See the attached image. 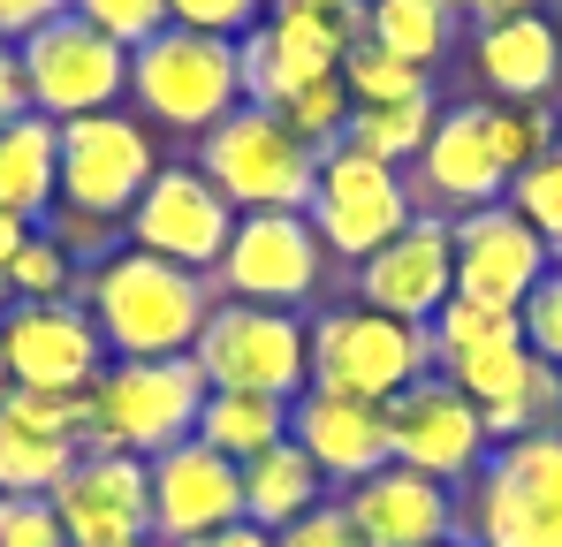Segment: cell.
I'll use <instances>...</instances> for the list:
<instances>
[{
    "mask_svg": "<svg viewBox=\"0 0 562 547\" xmlns=\"http://www.w3.org/2000/svg\"><path fill=\"white\" fill-rule=\"evenodd\" d=\"M517 327H525V350L562 372V259L540 274V289L517 304Z\"/></svg>",
    "mask_w": 562,
    "mask_h": 547,
    "instance_id": "74e56055",
    "label": "cell"
},
{
    "mask_svg": "<svg viewBox=\"0 0 562 547\" xmlns=\"http://www.w3.org/2000/svg\"><path fill=\"white\" fill-rule=\"evenodd\" d=\"M449 297H457V228L441 213H411V228L358 267V304L411 320V327H434Z\"/></svg>",
    "mask_w": 562,
    "mask_h": 547,
    "instance_id": "e0dca14e",
    "label": "cell"
},
{
    "mask_svg": "<svg viewBox=\"0 0 562 547\" xmlns=\"http://www.w3.org/2000/svg\"><path fill=\"white\" fill-rule=\"evenodd\" d=\"M434 372L441 380H457L479 411H494V403H509L525 380H532V350H525V327H517V312H502V304H479V297H449L441 312H434Z\"/></svg>",
    "mask_w": 562,
    "mask_h": 547,
    "instance_id": "9a60e30c",
    "label": "cell"
},
{
    "mask_svg": "<svg viewBox=\"0 0 562 547\" xmlns=\"http://www.w3.org/2000/svg\"><path fill=\"white\" fill-rule=\"evenodd\" d=\"M183 547H274V533H259V525H221V533H198V540H183Z\"/></svg>",
    "mask_w": 562,
    "mask_h": 547,
    "instance_id": "bcb514c9",
    "label": "cell"
},
{
    "mask_svg": "<svg viewBox=\"0 0 562 547\" xmlns=\"http://www.w3.org/2000/svg\"><path fill=\"white\" fill-rule=\"evenodd\" d=\"M274 114L312 145V153H327V145H342V130H350V91H342V77H319V85L289 91Z\"/></svg>",
    "mask_w": 562,
    "mask_h": 547,
    "instance_id": "d590c367",
    "label": "cell"
},
{
    "mask_svg": "<svg viewBox=\"0 0 562 547\" xmlns=\"http://www.w3.org/2000/svg\"><path fill=\"white\" fill-rule=\"evenodd\" d=\"M0 403H8V365H0Z\"/></svg>",
    "mask_w": 562,
    "mask_h": 547,
    "instance_id": "c3c4849f",
    "label": "cell"
},
{
    "mask_svg": "<svg viewBox=\"0 0 562 547\" xmlns=\"http://www.w3.org/2000/svg\"><path fill=\"white\" fill-rule=\"evenodd\" d=\"M502 205H509L548 252H562V145H555V153H540L525 176H509V198H502Z\"/></svg>",
    "mask_w": 562,
    "mask_h": 547,
    "instance_id": "e575fe53",
    "label": "cell"
},
{
    "mask_svg": "<svg viewBox=\"0 0 562 547\" xmlns=\"http://www.w3.org/2000/svg\"><path fill=\"white\" fill-rule=\"evenodd\" d=\"M0 365H8V388L85 395L114 358L99 343L92 312L77 297H54V304H8L0 312Z\"/></svg>",
    "mask_w": 562,
    "mask_h": 547,
    "instance_id": "4fadbf2b",
    "label": "cell"
},
{
    "mask_svg": "<svg viewBox=\"0 0 562 547\" xmlns=\"http://www.w3.org/2000/svg\"><path fill=\"white\" fill-rule=\"evenodd\" d=\"M69 8H77V0H0V38H8V46H23L31 31H46V23H54V15H69Z\"/></svg>",
    "mask_w": 562,
    "mask_h": 547,
    "instance_id": "b9f144b4",
    "label": "cell"
},
{
    "mask_svg": "<svg viewBox=\"0 0 562 547\" xmlns=\"http://www.w3.org/2000/svg\"><path fill=\"white\" fill-rule=\"evenodd\" d=\"M342 517L358 525L366 547H449L457 540V487L411 471V464H380L373 479L335 494Z\"/></svg>",
    "mask_w": 562,
    "mask_h": 547,
    "instance_id": "7402d4cb",
    "label": "cell"
},
{
    "mask_svg": "<svg viewBox=\"0 0 562 547\" xmlns=\"http://www.w3.org/2000/svg\"><path fill=\"white\" fill-rule=\"evenodd\" d=\"M457 0H366V38L411 69H434L457 46Z\"/></svg>",
    "mask_w": 562,
    "mask_h": 547,
    "instance_id": "f1b7e54d",
    "label": "cell"
},
{
    "mask_svg": "<svg viewBox=\"0 0 562 547\" xmlns=\"http://www.w3.org/2000/svg\"><path fill=\"white\" fill-rule=\"evenodd\" d=\"M274 547H366V540H358V525L342 517V502L327 494L319 510H304L296 525H281V533H274Z\"/></svg>",
    "mask_w": 562,
    "mask_h": 547,
    "instance_id": "60d3db41",
    "label": "cell"
},
{
    "mask_svg": "<svg viewBox=\"0 0 562 547\" xmlns=\"http://www.w3.org/2000/svg\"><path fill=\"white\" fill-rule=\"evenodd\" d=\"M457 297H479V304H502L517 312L540 274L555 267V252L509 213V205H479V213H457Z\"/></svg>",
    "mask_w": 562,
    "mask_h": 547,
    "instance_id": "603a6c76",
    "label": "cell"
},
{
    "mask_svg": "<svg viewBox=\"0 0 562 547\" xmlns=\"http://www.w3.org/2000/svg\"><path fill=\"white\" fill-rule=\"evenodd\" d=\"M464 547H562V426L494 449L457 487Z\"/></svg>",
    "mask_w": 562,
    "mask_h": 547,
    "instance_id": "7a4b0ae2",
    "label": "cell"
},
{
    "mask_svg": "<svg viewBox=\"0 0 562 547\" xmlns=\"http://www.w3.org/2000/svg\"><path fill=\"white\" fill-rule=\"evenodd\" d=\"M449 547H464V540H449Z\"/></svg>",
    "mask_w": 562,
    "mask_h": 547,
    "instance_id": "f907efd6",
    "label": "cell"
},
{
    "mask_svg": "<svg viewBox=\"0 0 562 547\" xmlns=\"http://www.w3.org/2000/svg\"><path fill=\"white\" fill-rule=\"evenodd\" d=\"M92 418H85V449H114L153 464L160 449H176L198 434L205 411V372L190 358H114L92 380Z\"/></svg>",
    "mask_w": 562,
    "mask_h": 547,
    "instance_id": "277c9868",
    "label": "cell"
},
{
    "mask_svg": "<svg viewBox=\"0 0 562 547\" xmlns=\"http://www.w3.org/2000/svg\"><path fill=\"white\" fill-rule=\"evenodd\" d=\"M130 107L145 130H176L205 137L213 122H228L244 107V69H236V38H205V31H160L130 54Z\"/></svg>",
    "mask_w": 562,
    "mask_h": 547,
    "instance_id": "3957f363",
    "label": "cell"
},
{
    "mask_svg": "<svg viewBox=\"0 0 562 547\" xmlns=\"http://www.w3.org/2000/svg\"><path fill=\"white\" fill-rule=\"evenodd\" d=\"M198 442L213 456H228V464H251L274 442H289V403L281 395H244V388H205Z\"/></svg>",
    "mask_w": 562,
    "mask_h": 547,
    "instance_id": "83f0119b",
    "label": "cell"
},
{
    "mask_svg": "<svg viewBox=\"0 0 562 547\" xmlns=\"http://www.w3.org/2000/svg\"><path fill=\"white\" fill-rule=\"evenodd\" d=\"M236 471H244V525H259V533H281V525H296L304 510L327 502V479L312 471V456L296 442H274L267 456H251Z\"/></svg>",
    "mask_w": 562,
    "mask_h": 547,
    "instance_id": "4316f807",
    "label": "cell"
},
{
    "mask_svg": "<svg viewBox=\"0 0 562 547\" xmlns=\"http://www.w3.org/2000/svg\"><path fill=\"white\" fill-rule=\"evenodd\" d=\"M190 365L205 372V388H244V395H281L296 403L312 388V335L304 312H274V304H213Z\"/></svg>",
    "mask_w": 562,
    "mask_h": 547,
    "instance_id": "52a82bcc",
    "label": "cell"
},
{
    "mask_svg": "<svg viewBox=\"0 0 562 547\" xmlns=\"http://www.w3.org/2000/svg\"><path fill=\"white\" fill-rule=\"evenodd\" d=\"M411 176V205L418 213H479V205H502L509 198V168L494 153V130H486V99H464V107H441L426 153L403 168Z\"/></svg>",
    "mask_w": 562,
    "mask_h": 547,
    "instance_id": "2e32d148",
    "label": "cell"
},
{
    "mask_svg": "<svg viewBox=\"0 0 562 547\" xmlns=\"http://www.w3.org/2000/svg\"><path fill=\"white\" fill-rule=\"evenodd\" d=\"M85 395L8 388V403H0V494H54L69 479V464L85 456V418H92Z\"/></svg>",
    "mask_w": 562,
    "mask_h": 547,
    "instance_id": "d6986e66",
    "label": "cell"
},
{
    "mask_svg": "<svg viewBox=\"0 0 562 547\" xmlns=\"http://www.w3.org/2000/svg\"><path fill=\"white\" fill-rule=\"evenodd\" d=\"M319 281H327V244L312 236L304 213H236V236L213 267V297L304 312L319 297Z\"/></svg>",
    "mask_w": 562,
    "mask_h": 547,
    "instance_id": "8fae6325",
    "label": "cell"
},
{
    "mask_svg": "<svg viewBox=\"0 0 562 547\" xmlns=\"http://www.w3.org/2000/svg\"><path fill=\"white\" fill-rule=\"evenodd\" d=\"M366 38V23H319V15H267L259 31L236 38V69L251 107H281L289 91L342 77V54Z\"/></svg>",
    "mask_w": 562,
    "mask_h": 547,
    "instance_id": "ffe728a7",
    "label": "cell"
},
{
    "mask_svg": "<svg viewBox=\"0 0 562 547\" xmlns=\"http://www.w3.org/2000/svg\"><path fill=\"white\" fill-rule=\"evenodd\" d=\"M69 547H122L153 540V494H145V464L114 449H85L69 464V479L46 494Z\"/></svg>",
    "mask_w": 562,
    "mask_h": 547,
    "instance_id": "44dd1931",
    "label": "cell"
},
{
    "mask_svg": "<svg viewBox=\"0 0 562 547\" xmlns=\"http://www.w3.org/2000/svg\"><path fill=\"white\" fill-rule=\"evenodd\" d=\"M555 259H562V252H555Z\"/></svg>",
    "mask_w": 562,
    "mask_h": 547,
    "instance_id": "816d5d0a",
    "label": "cell"
},
{
    "mask_svg": "<svg viewBox=\"0 0 562 547\" xmlns=\"http://www.w3.org/2000/svg\"><path fill=\"white\" fill-rule=\"evenodd\" d=\"M228 236H236V205L198 176L190 160H160V176L145 182V198H137L130 221H122V244H130V252H153V259L190 267V274L221 267Z\"/></svg>",
    "mask_w": 562,
    "mask_h": 547,
    "instance_id": "7c38bea8",
    "label": "cell"
},
{
    "mask_svg": "<svg viewBox=\"0 0 562 547\" xmlns=\"http://www.w3.org/2000/svg\"><path fill=\"white\" fill-rule=\"evenodd\" d=\"M267 15H319V23H366V0H274Z\"/></svg>",
    "mask_w": 562,
    "mask_h": 547,
    "instance_id": "7bdbcfd3",
    "label": "cell"
},
{
    "mask_svg": "<svg viewBox=\"0 0 562 547\" xmlns=\"http://www.w3.org/2000/svg\"><path fill=\"white\" fill-rule=\"evenodd\" d=\"M69 15H85L99 38H114L122 54H137L145 38H160V31H168V0H77Z\"/></svg>",
    "mask_w": 562,
    "mask_h": 547,
    "instance_id": "8d00e7d4",
    "label": "cell"
},
{
    "mask_svg": "<svg viewBox=\"0 0 562 547\" xmlns=\"http://www.w3.org/2000/svg\"><path fill=\"white\" fill-rule=\"evenodd\" d=\"M23 114V54L0 38V122H15Z\"/></svg>",
    "mask_w": 562,
    "mask_h": 547,
    "instance_id": "ee69618b",
    "label": "cell"
},
{
    "mask_svg": "<svg viewBox=\"0 0 562 547\" xmlns=\"http://www.w3.org/2000/svg\"><path fill=\"white\" fill-rule=\"evenodd\" d=\"M190 168L213 182L236 213H304L312 182H319V153L281 122L274 107H236L228 122H213L190 153Z\"/></svg>",
    "mask_w": 562,
    "mask_h": 547,
    "instance_id": "5b68a950",
    "label": "cell"
},
{
    "mask_svg": "<svg viewBox=\"0 0 562 547\" xmlns=\"http://www.w3.org/2000/svg\"><path fill=\"white\" fill-rule=\"evenodd\" d=\"M434 122H441V99H434V91L395 99V107H350L342 145H350V153H366V160H387V168H411V160L426 153Z\"/></svg>",
    "mask_w": 562,
    "mask_h": 547,
    "instance_id": "f546056e",
    "label": "cell"
},
{
    "mask_svg": "<svg viewBox=\"0 0 562 547\" xmlns=\"http://www.w3.org/2000/svg\"><path fill=\"white\" fill-rule=\"evenodd\" d=\"M312 335V388L327 395H358V403H395L411 380L434 372V335L411 320H387L373 304H327L319 320H304Z\"/></svg>",
    "mask_w": 562,
    "mask_h": 547,
    "instance_id": "8992f818",
    "label": "cell"
},
{
    "mask_svg": "<svg viewBox=\"0 0 562 547\" xmlns=\"http://www.w3.org/2000/svg\"><path fill=\"white\" fill-rule=\"evenodd\" d=\"M8 289H15V304H54V297L85 289V267L69 259V244L54 228H31L23 252H15V267H8Z\"/></svg>",
    "mask_w": 562,
    "mask_h": 547,
    "instance_id": "d6a6232c",
    "label": "cell"
},
{
    "mask_svg": "<svg viewBox=\"0 0 562 547\" xmlns=\"http://www.w3.org/2000/svg\"><path fill=\"white\" fill-rule=\"evenodd\" d=\"M54 205H61V122L23 107L15 122H0V213L38 228Z\"/></svg>",
    "mask_w": 562,
    "mask_h": 547,
    "instance_id": "484cf974",
    "label": "cell"
},
{
    "mask_svg": "<svg viewBox=\"0 0 562 547\" xmlns=\"http://www.w3.org/2000/svg\"><path fill=\"white\" fill-rule=\"evenodd\" d=\"M15 54H23V107L46 122H85L130 99V54L99 38L85 15H54Z\"/></svg>",
    "mask_w": 562,
    "mask_h": 547,
    "instance_id": "30bf717a",
    "label": "cell"
},
{
    "mask_svg": "<svg viewBox=\"0 0 562 547\" xmlns=\"http://www.w3.org/2000/svg\"><path fill=\"white\" fill-rule=\"evenodd\" d=\"M411 176L403 168H387V160H366V153H350V145H327L319 153V182H312V198H304V221H312V236L327 244V259H350V267H366L380 244H395L403 228H411Z\"/></svg>",
    "mask_w": 562,
    "mask_h": 547,
    "instance_id": "ba28073f",
    "label": "cell"
},
{
    "mask_svg": "<svg viewBox=\"0 0 562 547\" xmlns=\"http://www.w3.org/2000/svg\"><path fill=\"white\" fill-rule=\"evenodd\" d=\"M145 494H153V547H183L244 517V471L213 456L198 434L145 464Z\"/></svg>",
    "mask_w": 562,
    "mask_h": 547,
    "instance_id": "ac0fdd59",
    "label": "cell"
},
{
    "mask_svg": "<svg viewBox=\"0 0 562 547\" xmlns=\"http://www.w3.org/2000/svg\"><path fill=\"white\" fill-rule=\"evenodd\" d=\"M274 0H168V23L176 31H205V38H244L267 23Z\"/></svg>",
    "mask_w": 562,
    "mask_h": 547,
    "instance_id": "f35d334b",
    "label": "cell"
},
{
    "mask_svg": "<svg viewBox=\"0 0 562 547\" xmlns=\"http://www.w3.org/2000/svg\"><path fill=\"white\" fill-rule=\"evenodd\" d=\"M77 304L92 312L106 358H190V343L221 297H213V274L168 267V259L122 244L99 267H85Z\"/></svg>",
    "mask_w": 562,
    "mask_h": 547,
    "instance_id": "6da1fadb",
    "label": "cell"
},
{
    "mask_svg": "<svg viewBox=\"0 0 562 547\" xmlns=\"http://www.w3.org/2000/svg\"><path fill=\"white\" fill-rule=\"evenodd\" d=\"M486 456H494L486 418H479V403H471L457 380L426 372V380H411L387 403V464H411V471H426L441 487H464Z\"/></svg>",
    "mask_w": 562,
    "mask_h": 547,
    "instance_id": "5bb4252c",
    "label": "cell"
},
{
    "mask_svg": "<svg viewBox=\"0 0 562 547\" xmlns=\"http://www.w3.org/2000/svg\"><path fill=\"white\" fill-rule=\"evenodd\" d=\"M122 547H153V540H122Z\"/></svg>",
    "mask_w": 562,
    "mask_h": 547,
    "instance_id": "681fc988",
    "label": "cell"
},
{
    "mask_svg": "<svg viewBox=\"0 0 562 547\" xmlns=\"http://www.w3.org/2000/svg\"><path fill=\"white\" fill-rule=\"evenodd\" d=\"M0 547H69L46 494H0Z\"/></svg>",
    "mask_w": 562,
    "mask_h": 547,
    "instance_id": "ab89813d",
    "label": "cell"
},
{
    "mask_svg": "<svg viewBox=\"0 0 562 547\" xmlns=\"http://www.w3.org/2000/svg\"><path fill=\"white\" fill-rule=\"evenodd\" d=\"M486 130H494V153L509 176H525L540 153L562 145V114L548 99H486Z\"/></svg>",
    "mask_w": 562,
    "mask_h": 547,
    "instance_id": "4dcf8cb0",
    "label": "cell"
},
{
    "mask_svg": "<svg viewBox=\"0 0 562 547\" xmlns=\"http://www.w3.org/2000/svg\"><path fill=\"white\" fill-rule=\"evenodd\" d=\"M23 236H31V221H15V213H0V274L15 267V252H23Z\"/></svg>",
    "mask_w": 562,
    "mask_h": 547,
    "instance_id": "7dc6e473",
    "label": "cell"
},
{
    "mask_svg": "<svg viewBox=\"0 0 562 547\" xmlns=\"http://www.w3.org/2000/svg\"><path fill=\"white\" fill-rule=\"evenodd\" d=\"M153 176H160V137L130 107L61 122V213H85V221L122 228Z\"/></svg>",
    "mask_w": 562,
    "mask_h": 547,
    "instance_id": "9c48e42d",
    "label": "cell"
},
{
    "mask_svg": "<svg viewBox=\"0 0 562 547\" xmlns=\"http://www.w3.org/2000/svg\"><path fill=\"white\" fill-rule=\"evenodd\" d=\"M471 69L494 99H548L562 85V31L540 15H509V23H479L471 31Z\"/></svg>",
    "mask_w": 562,
    "mask_h": 547,
    "instance_id": "d4e9b609",
    "label": "cell"
},
{
    "mask_svg": "<svg viewBox=\"0 0 562 547\" xmlns=\"http://www.w3.org/2000/svg\"><path fill=\"white\" fill-rule=\"evenodd\" d=\"M289 442L312 456V471L327 479V494L373 479L387 464V411L358 403V395H327V388H304L289 403Z\"/></svg>",
    "mask_w": 562,
    "mask_h": 547,
    "instance_id": "cb8c5ba5",
    "label": "cell"
},
{
    "mask_svg": "<svg viewBox=\"0 0 562 547\" xmlns=\"http://www.w3.org/2000/svg\"><path fill=\"white\" fill-rule=\"evenodd\" d=\"M479 418H486V442H494V449H509V442H532V434L562 426V372H555V365H532V380H525L509 403L479 411Z\"/></svg>",
    "mask_w": 562,
    "mask_h": 547,
    "instance_id": "836d02e7",
    "label": "cell"
},
{
    "mask_svg": "<svg viewBox=\"0 0 562 547\" xmlns=\"http://www.w3.org/2000/svg\"><path fill=\"white\" fill-rule=\"evenodd\" d=\"M548 0H457V15L471 23H509V15H540Z\"/></svg>",
    "mask_w": 562,
    "mask_h": 547,
    "instance_id": "f6af8a7d",
    "label": "cell"
},
{
    "mask_svg": "<svg viewBox=\"0 0 562 547\" xmlns=\"http://www.w3.org/2000/svg\"><path fill=\"white\" fill-rule=\"evenodd\" d=\"M342 91H350V107H395V99L434 91V69H411V62H395L387 46L358 38V46L342 54Z\"/></svg>",
    "mask_w": 562,
    "mask_h": 547,
    "instance_id": "1f68e13d",
    "label": "cell"
}]
</instances>
